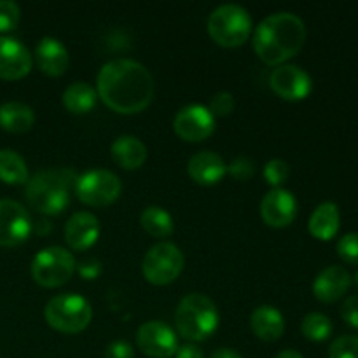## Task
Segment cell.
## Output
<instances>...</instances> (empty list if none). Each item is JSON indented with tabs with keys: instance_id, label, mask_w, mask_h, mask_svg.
Listing matches in <instances>:
<instances>
[{
	"instance_id": "cell-14",
	"label": "cell",
	"mask_w": 358,
	"mask_h": 358,
	"mask_svg": "<svg viewBox=\"0 0 358 358\" xmlns=\"http://www.w3.org/2000/svg\"><path fill=\"white\" fill-rule=\"evenodd\" d=\"M297 215V201L285 189H271L261 201V217L269 227L290 226Z\"/></svg>"
},
{
	"instance_id": "cell-22",
	"label": "cell",
	"mask_w": 358,
	"mask_h": 358,
	"mask_svg": "<svg viewBox=\"0 0 358 358\" xmlns=\"http://www.w3.org/2000/svg\"><path fill=\"white\" fill-rule=\"evenodd\" d=\"M339 222H341V215H339V208L336 203H322L315 208V212L310 217V233L317 240L329 241L338 234Z\"/></svg>"
},
{
	"instance_id": "cell-25",
	"label": "cell",
	"mask_w": 358,
	"mask_h": 358,
	"mask_svg": "<svg viewBox=\"0 0 358 358\" xmlns=\"http://www.w3.org/2000/svg\"><path fill=\"white\" fill-rule=\"evenodd\" d=\"M0 180L9 185H21L28 182V168L16 150H0Z\"/></svg>"
},
{
	"instance_id": "cell-13",
	"label": "cell",
	"mask_w": 358,
	"mask_h": 358,
	"mask_svg": "<svg viewBox=\"0 0 358 358\" xmlns=\"http://www.w3.org/2000/svg\"><path fill=\"white\" fill-rule=\"evenodd\" d=\"M269 84H271V90L287 101L304 100L313 87L311 77L308 76L306 70L297 65H290V63L276 66L269 77Z\"/></svg>"
},
{
	"instance_id": "cell-1",
	"label": "cell",
	"mask_w": 358,
	"mask_h": 358,
	"mask_svg": "<svg viewBox=\"0 0 358 358\" xmlns=\"http://www.w3.org/2000/svg\"><path fill=\"white\" fill-rule=\"evenodd\" d=\"M96 93L117 114H138L154 96V79L149 70L133 59H114L101 66Z\"/></svg>"
},
{
	"instance_id": "cell-11",
	"label": "cell",
	"mask_w": 358,
	"mask_h": 358,
	"mask_svg": "<svg viewBox=\"0 0 358 358\" xmlns=\"http://www.w3.org/2000/svg\"><path fill=\"white\" fill-rule=\"evenodd\" d=\"M136 346L150 358H170L177 353L178 343L175 332L159 320L145 322L136 332Z\"/></svg>"
},
{
	"instance_id": "cell-6",
	"label": "cell",
	"mask_w": 358,
	"mask_h": 358,
	"mask_svg": "<svg viewBox=\"0 0 358 358\" xmlns=\"http://www.w3.org/2000/svg\"><path fill=\"white\" fill-rule=\"evenodd\" d=\"M208 34L222 48H240L252 34V17L241 6L226 3L210 14Z\"/></svg>"
},
{
	"instance_id": "cell-37",
	"label": "cell",
	"mask_w": 358,
	"mask_h": 358,
	"mask_svg": "<svg viewBox=\"0 0 358 358\" xmlns=\"http://www.w3.org/2000/svg\"><path fill=\"white\" fill-rule=\"evenodd\" d=\"M175 358H205L203 355L201 348L194 345H184V346H178L177 353H175Z\"/></svg>"
},
{
	"instance_id": "cell-21",
	"label": "cell",
	"mask_w": 358,
	"mask_h": 358,
	"mask_svg": "<svg viewBox=\"0 0 358 358\" xmlns=\"http://www.w3.org/2000/svg\"><path fill=\"white\" fill-rule=\"evenodd\" d=\"M250 327L262 341H276L285 331V320L282 313L273 306H259L250 317Z\"/></svg>"
},
{
	"instance_id": "cell-3",
	"label": "cell",
	"mask_w": 358,
	"mask_h": 358,
	"mask_svg": "<svg viewBox=\"0 0 358 358\" xmlns=\"http://www.w3.org/2000/svg\"><path fill=\"white\" fill-rule=\"evenodd\" d=\"M77 173L70 168L42 170L28 178L24 196L28 205L44 215H58L69 206L70 192L76 189Z\"/></svg>"
},
{
	"instance_id": "cell-23",
	"label": "cell",
	"mask_w": 358,
	"mask_h": 358,
	"mask_svg": "<svg viewBox=\"0 0 358 358\" xmlns=\"http://www.w3.org/2000/svg\"><path fill=\"white\" fill-rule=\"evenodd\" d=\"M35 114L28 105L7 101L0 105V126L9 133H27L34 126Z\"/></svg>"
},
{
	"instance_id": "cell-18",
	"label": "cell",
	"mask_w": 358,
	"mask_h": 358,
	"mask_svg": "<svg viewBox=\"0 0 358 358\" xmlns=\"http://www.w3.org/2000/svg\"><path fill=\"white\" fill-rule=\"evenodd\" d=\"M189 177L199 185H215L219 184L227 173V166L219 154L212 150H203L194 154L187 164Z\"/></svg>"
},
{
	"instance_id": "cell-27",
	"label": "cell",
	"mask_w": 358,
	"mask_h": 358,
	"mask_svg": "<svg viewBox=\"0 0 358 358\" xmlns=\"http://www.w3.org/2000/svg\"><path fill=\"white\" fill-rule=\"evenodd\" d=\"M301 331H303L304 338L310 339V341L322 343L331 338L332 322L331 318L322 313H310L303 318Z\"/></svg>"
},
{
	"instance_id": "cell-40",
	"label": "cell",
	"mask_w": 358,
	"mask_h": 358,
	"mask_svg": "<svg viewBox=\"0 0 358 358\" xmlns=\"http://www.w3.org/2000/svg\"><path fill=\"white\" fill-rule=\"evenodd\" d=\"M353 283H355V285L358 287V271H357V275H355V278H353Z\"/></svg>"
},
{
	"instance_id": "cell-4",
	"label": "cell",
	"mask_w": 358,
	"mask_h": 358,
	"mask_svg": "<svg viewBox=\"0 0 358 358\" xmlns=\"http://www.w3.org/2000/svg\"><path fill=\"white\" fill-rule=\"evenodd\" d=\"M175 325L187 341H205L219 327V311L213 301L203 294H189L178 303Z\"/></svg>"
},
{
	"instance_id": "cell-10",
	"label": "cell",
	"mask_w": 358,
	"mask_h": 358,
	"mask_svg": "<svg viewBox=\"0 0 358 358\" xmlns=\"http://www.w3.org/2000/svg\"><path fill=\"white\" fill-rule=\"evenodd\" d=\"M31 233L30 213L13 199H0V247H17Z\"/></svg>"
},
{
	"instance_id": "cell-29",
	"label": "cell",
	"mask_w": 358,
	"mask_h": 358,
	"mask_svg": "<svg viewBox=\"0 0 358 358\" xmlns=\"http://www.w3.org/2000/svg\"><path fill=\"white\" fill-rule=\"evenodd\" d=\"M329 358H358V338L341 336L329 348Z\"/></svg>"
},
{
	"instance_id": "cell-24",
	"label": "cell",
	"mask_w": 358,
	"mask_h": 358,
	"mask_svg": "<svg viewBox=\"0 0 358 358\" xmlns=\"http://www.w3.org/2000/svg\"><path fill=\"white\" fill-rule=\"evenodd\" d=\"M98 93L87 83H73L63 91V107L72 114H87L96 105Z\"/></svg>"
},
{
	"instance_id": "cell-20",
	"label": "cell",
	"mask_w": 358,
	"mask_h": 358,
	"mask_svg": "<svg viewBox=\"0 0 358 358\" xmlns=\"http://www.w3.org/2000/svg\"><path fill=\"white\" fill-rule=\"evenodd\" d=\"M112 159L115 161L117 166L122 170H138L143 166L147 161V147L140 142L136 136L131 135H122L112 143L110 147Z\"/></svg>"
},
{
	"instance_id": "cell-7",
	"label": "cell",
	"mask_w": 358,
	"mask_h": 358,
	"mask_svg": "<svg viewBox=\"0 0 358 358\" xmlns=\"http://www.w3.org/2000/svg\"><path fill=\"white\" fill-rule=\"evenodd\" d=\"M76 259L62 247H48L38 252L31 262V276L35 283L45 289L62 287L72 278Z\"/></svg>"
},
{
	"instance_id": "cell-26",
	"label": "cell",
	"mask_w": 358,
	"mask_h": 358,
	"mask_svg": "<svg viewBox=\"0 0 358 358\" xmlns=\"http://www.w3.org/2000/svg\"><path fill=\"white\" fill-rule=\"evenodd\" d=\"M140 224L154 238H168L175 229L171 215L161 206H147L140 215Z\"/></svg>"
},
{
	"instance_id": "cell-16",
	"label": "cell",
	"mask_w": 358,
	"mask_h": 358,
	"mask_svg": "<svg viewBox=\"0 0 358 358\" xmlns=\"http://www.w3.org/2000/svg\"><path fill=\"white\" fill-rule=\"evenodd\" d=\"M100 236V222L90 212H77L65 226V241L73 250H87Z\"/></svg>"
},
{
	"instance_id": "cell-30",
	"label": "cell",
	"mask_w": 358,
	"mask_h": 358,
	"mask_svg": "<svg viewBox=\"0 0 358 358\" xmlns=\"http://www.w3.org/2000/svg\"><path fill=\"white\" fill-rule=\"evenodd\" d=\"M289 175L290 166L289 163H285L283 159H271L264 166V178L268 180V184H271L275 189H278V185L285 184Z\"/></svg>"
},
{
	"instance_id": "cell-12",
	"label": "cell",
	"mask_w": 358,
	"mask_h": 358,
	"mask_svg": "<svg viewBox=\"0 0 358 358\" xmlns=\"http://www.w3.org/2000/svg\"><path fill=\"white\" fill-rule=\"evenodd\" d=\"M173 129L185 142H203L215 131V117L203 105H187L175 115Z\"/></svg>"
},
{
	"instance_id": "cell-32",
	"label": "cell",
	"mask_w": 358,
	"mask_h": 358,
	"mask_svg": "<svg viewBox=\"0 0 358 358\" xmlns=\"http://www.w3.org/2000/svg\"><path fill=\"white\" fill-rule=\"evenodd\" d=\"M208 110L212 112L213 117L215 115L217 117H226V115H229L234 110V96L227 93V91H220V93H217L212 98Z\"/></svg>"
},
{
	"instance_id": "cell-31",
	"label": "cell",
	"mask_w": 358,
	"mask_h": 358,
	"mask_svg": "<svg viewBox=\"0 0 358 358\" xmlns=\"http://www.w3.org/2000/svg\"><path fill=\"white\" fill-rule=\"evenodd\" d=\"M338 255L346 264L358 266V233H350L339 240Z\"/></svg>"
},
{
	"instance_id": "cell-33",
	"label": "cell",
	"mask_w": 358,
	"mask_h": 358,
	"mask_svg": "<svg viewBox=\"0 0 358 358\" xmlns=\"http://www.w3.org/2000/svg\"><path fill=\"white\" fill-rule=\"evenodd\" d=\"M227 173H231V177H234L236 180L245 182L248 178L254 177L255 173V164L254 161L248 159V157L240 156L233 161V163L227 166Z\"/></svg>"
},
{
	"instance_id": "cell-9",
	"label": "cell",
	"mask_w": 358,
	"mask_h": 358,
	"mask_svg": "<svg viewBox=\"0 0 358 358\" xmlns=\"http://www.w3.org/2000/svg\"><path fill=\"white\" fill-rule=\"evenodd\" d=\"M76 194L87 206L112 205L121 196L122 184L115 173L108 170H91L77 177Z\"/></svg>"
},
{
	"instance_id": "cell-39",
	"label": "cell",
	"mask_w": 358,
	"mask_h": 358,
	"mask_svg": "<svg viewBox=\"0 0 358 358\" xmlns=\"http://www.w3.org/2000/svg\"><path fill=\"white\" fill-rule=\"evenodd\" d=\"M276 358H304L301 355L299 352H296V350H283V352H280Z\"/></svg>"
},
{
	"instance_id": "cell-19",
	"label": "cell",
	"mask_w": 358,
	"mask_h": 358,
	"mask_svg": "<svg viewBox=\"0 0 358 358\" xmlns=\"http://www.w3.org/2000/svg\"><path fill=\"white\" fill-rule=\"evenodd\" d=\"M37 65L45 76L59 77L69 69V51L65 45L52 37H44L35 48Z\"/></svg>"
},
{
	"instance_id": "cell-35",
	"label": "cell",
	"mask_w": 358,
	"mask_h": 358,
	"mask_svg": "<svg viewBox=\"0 0 358 358\" xmlns=\"http://www.w3.org/2000/svg\"><path fill=\"white\" fill-rule=\"evenodd\" d=\"M105 358H135L133 346L126 341H114L107 346Z\"/></svg>"
},
{
	"instance_id": "cell-5",
	"label": "cell",
	"mask_w": 358,
	"mask_h": 358,
	"mask_svg": "<svg viewBox=\"0 0 358 358\" xmlns=\"http://www.w3.org/2000/svg\"><path fill=\"white\" fill-rule=\"evenodd\" d=\"M49 327L63 334H79L93 318V308L77 294H59L49 299L44 310Z\"/></svg>"
},
{
	"instance_id": "cell-15",
	"label": "cell",
	"mask_w": 358,
	"mask_h": 358,
	"mask_svg": "<svg viewBox=\"0 0 358 358\" xmlns=\"http://www.w3.org/2000/svg\"><path fill=\"white\" fill-rule=\"evenodd\" d=\"M31 70V55L20 41L0 37V79L17 80Z\"/></svg>"
},
{
	"instance_id": "cell-34",
	"label": "cell",
	"mask_w": 358,
	"mask_h": 358,
	"mask_svg": "<svg viewBox=\"0 0 358 358\" xmlns=\"http://www.w3.org/2000/svg\"><path fill=\"white\" fill-rule=\"evenodd\" d=\"M341 317L350 327L358 329V296H350L341 306Z\"/></svg>"
},
{
	"instance_id": "cell-36",
	"label": "cell",
	"mask_w": 358,
	"mask_h": 358,
	"mask_svg": "<svg viewBox=\"0 0 358 358\" xmlns=\"http://www.w3.org/2000/svg\"><path fill=\"white\" fill-rule=\"evenodd\" d=\"M79 273L84 276L86 280H93L100 275V262L98 261H87L83 262L79 268Z\"/></svg>"
},
{
	"instance_id": "cell-38",
	"label": "cell",
	"mask_w": 358,
	"mask_h": 358,
	"mask_svg": "<svg viewBox=\"0 0 358 358\" xmlns=\"http://www.w3.org/2000/svg\"><path fill=\"white\" fill-rule=\"evenodd\" d=\"M210 358H243V357L233 348H219L212 353V357Z\"/></svg>"
},
{
	"instance_id": "cell-2",
	"label": "cell",
	"mask_w": 358,
	"mask_h": 358,
	"mask_svg": "<svg viewBox=\"0 0 358 358\" xmlns=\"http://www.w3.org/2000/svg\"><path fill=\"white\" fill-rule=\"evenodd\" d=\"M306 27L292 13H276L259 23L254 34V51L266 65H285L303 49Z\"/></svg>"
},
{
	"instance_id": "cell-28",
	"label": "cell",
	"mask_w": 358,
	"mask_h": 358,
	"mask_svg": "<svg viewBox=\"0 0 358 358\" xmlns=\"http://www.w3.org/2000/svg\"><path fill=\"white\" fill-rule=\"evenodd\" d=\"M20 7L13 0H0V34L13 31L20 23Z\"/></svg>"
},
{
	"instance_id": "cell-8",
	"label": "cell",
	"mask_w": 358,
	"mask_h": 358,
	"mask_svg": "<svg viewBox=\"0 0 358 358\" xmlns=\"http://www.w3.org/2000/svg\"><path fill=\"white\" fill-rule=\"evenodd\" d=\"M184 269V255L173 243H157L143 257V276L152 285H168L180 276Z\"/></svg>"
},
{
	"instance_id": "cell-17",
	"label": "cell",
	"mask_w": 358,
	"mask_h": 358,
	"mask_svg": "<svg viewBox=\"0 0 358 358\" xmlns=\"http://www.w3.org/2000/svg\"><path fill=\"white\" fill-rule=\"evenodd\" d=\"M353 278L343 266H329L315 278L313 294L322 303H336L352 287Z\"/></svg>"
}]
</instances>
